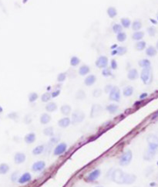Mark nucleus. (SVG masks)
I'll list each match as a JSON object with an SVG mask.
<instances>
[{
	"label": "nucleus",
	"mask_w": 158,
	"mask_h": 187,
	"mask_svg": "<svg viewBox=\"0 0 158 187\" xmlns=\"http://www.w3.org/2000/svg\"><path fill=\"white\" fill-rule=\"evenodd\" d=\"M29 101L30 103H33V102H35L36 100L39 97V95H38L37 93H36V92H31V93L29 94Z\"/></svg>",
	"instance_id": "40"
},
{
	"label": "nucleus",
	"mask_w": 158,
	"mask_h": 187,
	"mask_svg": "<svg viewBox=\"0 0 158 187\" xmlns=\"http://www.w3.org/2000/svg\"><path fill=\"white\" fill-rule=\"evenodd\" d=\"M157 165H158V162H157Z\"/></svg>",
	"instance_id": "63"
},
{
	"label": "nucleus",
	"mask_w": 158,
	"mask_h": 187,
	"mask_svg": "<svg viewBox=\"0 0 158 187\" xmlns=\"http://www.w3.org/2000/svg\"><path fill=\"white\" fill-rule=\"evenodd\" d=\"M19 176H20L19 175V172H14L12 174V176H11V180L13 182H18V179L20 177Z\"/></svg>",
	"instance_id": "44"
},
{
	"label": "nucleus",
	"mask_w": 158,
	"mask_h": 187,
	"mask_svg": "<svg viewBox=\"0 0 158 187\" xmlns=\"http://www.w3.org/2000/svg\"><path fill=\"white\" fill-rule=\"evenodd\" d=\"M96 81H97L96 76L93 74H90L85 78L84 84H85V85L87 86V87H90V86L93 85L94 84L96 83Z\"/></svg>",
	"instance_id": "15"
},
{
	"label": "nucleus",
	"mask_w": 158,
	"mask_h": 187,
	"mask_svg": "<svg viewBox=\"0 0 158 187\" xmlns=\"http://www.w3.org/2000/svg\"><path fill=\"white\" fill-rule=\"evenodd\" d=\"M46 168V162L44 161H37L32 164V170L35 172H42Z\"/></svg>",
	"instance_id": "11"
},
{
	"label": "nucleus",
	"mask_w": 158,
	"mask_h": 187,
	"mask_svg": "<svg viewBox=\"0 0 158 187\" xmlns=\"http://www.w3.org/2000/svg\"><path fill=\"white\" fill-rule=\"evenodd\" d=\"M45 148L46 146L44 145H38L36 147H35L32 151V155H41L42 153H43L45 152Z\"/></svg>",
	"instance_id": "19"
},
{
	"label": "nucleus",
	"mask_w": 158,
	"mask_h": 187,
	"mask_svg": "<svg viewBox=\"0 0 158 187\" xmlns=\"http://www.w3.org/2000/svg\"><path fill=\"white\" fill-rule=\"evenodd\" d=\"M157 32L156 28L153 27H150L147 28V33L150 35V36H154Z\"/></svg>",
	"instance_id": "46"
},
{
	"label": "nucleus",
	"mask_w": 158,
	"mask_h": 187,
	"mask_svg": "<svg viewBox=\"0 0 158 187\" xmlns=\"http://www.w3.org/2000/svg\"><path fill=\"white\" fill-rule=\"evenodd\" d=\"M103 111V108L100 104H93L91 111H90V118H95L97 117H99L102 114Z\"/></svg>",
	"instance_id": "10"
},
{
	"label": "nucleus",
	"mask_w": 158,
	"mask_h": 187,
	"mask_svg": "<svg viewBox=\"0 0 158 187\" xmlns=\"http://www.w3.org/2000/svg\"><path fill=\"white\" fill-rule=\"evenodd\" d=\"M85 118V114L81 110H75L72 114L71 118V124L72 125H77L83 122Z\"/></svg>",
	"instance_id": "4"
},
{
	"label": "nucleus",
	"mask_w": 158,
	"mask_h": 187,
	"mask_svg": "<svg viewBox=\"0 0 158 187\" xmlns=\"http://www.w3.org/2000/svg\"><path fill=\"white\" fill-rule=\"evenodd\" d=\"M134 93V88L132 86H126L123 90V94L124 97H130Z\"/></svg>",
	"instance_id": "27"
},
{
	"label": "nucleus",
	"mask_w": 158,
	"mask_h": 187,
	"mask_svg": "<svg viewBox=\"0 0 158 187\" xmlns=\"http://www.w3.org/2000/svg\"><path fill=\"white\" fill-rule=\"evenodd\" d=\"M111 55H112V56L117 55V49H116V50H113L111 51Z\"/></svg>",
	"instance_id": "56"
},
{
	"label": "nucleus",
	"mask_w": 158,
	"mask_h": 187,
	"mask_svg": "<svg viewBox=\"0 0 158 187\" xmlns=\"http://www.w3.org/2000/svg\"><path fill=\"white\" fill-rule=\"evenodd\" d=\"M133 159V153L131 150H126L125 153L122 154L119 158V165L120 166H128Z\"/></svg>",
	"instance_id": "2"
},
{
	"label": "nucleus",
	"mask_w": 158,
	"mask_h": 187,
	"mask_svg": "<svg viewBox=\"0 0 158 187\" xmlns=\"http://www.w3.org/2000/svg\"><path fill=\"white\" fill-rule=\"evenodd\" d=\"M3 111V108L2 106H0V113H2Z\"/></svg>",
	"instance_id": "58"
},
{
	"label": "nucleus",
	"mask_w": 158,
	"mask_h": 187,
	"mask_svg": "<svg viewBox=\"0 0 158 187\" xmlns=\"http://www.w3.org/2000/svg\"><path fill=\"white\" fill-rule=\"evenodd\" d=\"M138 64H139L140 67H142L143 69L144 68H149L151 66V62L148 59H142L139 60Z\"/></svg>",
	"instance_id": "30"
},
{
	"label": "nucleus",
	"mask_w": 158,
	"mask_h": 187,
	"mask_svg": "<svg viewBox=\"0 0 158 187\" xmlns=\"http://www.w3.org/2000/svg\"><path fill=\"white\" fill-rule=\"evenodd\" d=\"M147 96H148V93H141V94H140V100H144L145 98H147Z\"/></svg>",
	"instance_id": "53"
},
{
	"label": "nucleus",
	"mask_w": 158,
	"mask_h": 187,
	"mask_svg": "<svg viewBox=\"0 0 158 187\" xmlns=\"http://www.w3.org/2000/svg\"><path fill=\"white\" fill-rule=\"evenodd\" d=\"M9 171V166L6 163H2L0 164V174L1 175H5L8 173Z\"/></svg>",
	"instance_id": "33"
},
{
	"label": "nucleus",
	"mask_w": 158,
	"mask_h": 187,
	"mask_svg": "<svg viewBox=\"0 0 158 187\" xmlns=\"http://www.w3.org/2000/svg\"><path fill=\"white\" fill-rule=\"evenodd\" d=\"M117 40L119 41V42H124L125 40H126V34L124 32H119L117 34Z\"/></svg>",
	"instance_id": "39"
},
{
	"label": "nucleus",
	"mask_w": 158,
	"mask_h": 187,
	"mask_svg": "<svg viewBox=\"0 0 158 187\" xmlns=\"http://www.w3.org/2000/svg\"><path fill=\"white\" fill-rule=\"evenodd\" d=\"M100 175H101L100 169L96 168V169H94V170H93L92 172H90L86 176L85 180H86V182H94V181H96V180L99 179Z\"/></svg>",
	"instance_id": "7"
},
{
	"label": "nucleus",
	"mask_w": 158,
	"mask_h": 187,
	"mask_svg": "<svg viewBox=\"0 0 158 187\" xmlns=\"http://www.w3.org/2000/svg\"><path fill=\"white\" fill-rule=\"evenodd\" d=\"M36 139V135L35 133L33 132H30L26 135V136L24 137V141L26 144H32L33 142H35Z\"/></svg>",
	"instance_id": "17"
},
{
	"label": "nucleus",
	"mask_w": 158,
	"mask_h": 187,
	"mask_svg": "<svg viewBox=\"0 0 158 187\" xmlns=\"http://www.w3.org/2000/svg\"><path fill=\"white\" fill-rule=\"evenodd\" d=\"M52 98L51 97V93H49V92H46V93H44L41 96V101L44 103H46V102H49L50 101V99Z\"/></svg>",
	"instance_id": "37"
},
{
	"label": "nucleus",
	"mask_w": 158,
	"mask_h": 187,
	"mask_svg": "<svg viewBox=\"0 0 158 187\" xmlns=\"http://www.w3.org/2000/svg\"><path fill=\"white\" fill-rule=\"evenodd\" d=\"M86 93L83 90H79L76 93V98L77 99V100H84V99L86 98Z\"/></svg>",
	"instance_id": "38"
},
{
	"label": "nucleus",
	"mask_w": 158,
	"mask_h": 187,
	"mask_svg": "<svg viewBox=\"0 0 158 187\" xmlns=\"http://www.w3.org/2000/svg\"><path fill=\"white\" fill-rule=\"evenodd\" d=\"M70 64L72 67H76V66H78L79 64H80V59L76 56H72V57L70 58Z\"/></svg>",
	"instance_id": "35"
},
{
	"label": "nucleus",
	"mask_w": 158,
	"mask_h": 187,
	"mask_svg": "<svg viewBox=\"0 0 158 187\" xmlns=\"http://www.w3.org/2000/svg\"><path fill=\"white\" fill-rule=\"evenodd\" d=\"M112 30L113 32L116 33V34H117L119 32H123V27H122V26H121L120 24H119V23H115V24L113 25Z\"/></svg>",
	"instance_id": "36"
},
{
	"label": "nucleus",
	"mask_w": 158,
	"mask_h": 187,
	"mask_svg": "<svg viewBox=\"0 0 158 187\" xmlns=\"http://www.w3.org/2000/svg\"><path fill=\"white\" fill-rule=\"evenodd\" d=\"M106 110H107V111L110 113V114L113 115V114H116V113L118 111L119 106L116 104H108L107 107H106Z\"/></svg>",
	"instance_id": "20"
},
{
	"label": "nucleus",
	"mask_w": 158,
	"mask_h": 187,
	"mask_svg": "<svg viewBox=\"0 0 158 187\" xmlns=\"http://www.w3.org/2000/svg\"><path fill=\"white\" fill-rule=\"evenodd\" d=\"M110 179L117 184L130 185L137 180V176L134 174L126 173L120 168L113 169L110 172Z\"/></svg>",
	"instance_id": "1"
},
{
	"label": "nucleus",
	"mask_w": 158,
	"mask_h": 187,
	"mask_svg": "<svg viewBox=\"0 0 158 187\" xmlns=\"http://www.w3.org/2000/svg\"><path fill=\"white\" fill-rule=\"evenodd\" d=\"M8 118H11V119H13V120L16 121L17 119H18V118H19V115H18L17 113L12 112V113H9V114Z\"/></svg>",
	"instance_id": "49"
},
{
	"label": "nucleus",
	"mask_w": 158,
	"mask_h": 187,
	"mask_svg": "<svg viewBox=\"0 0 158 187\" xmlns=\"http://www.w3.org/2000/svg\"><path fill=\"white\" fill-rule=\"evenodd\" d=\"M121 93L120 88L117 86H113V88L109 93V99L112 101L119 102L120 101Z\"/></svg>",
	"instance_id": "6"
},
{
	"label": "nucleus",
	"mask_w": 158,
	"mask_h": 187,
	"mask_svg": "<svg viewBox=\"0 0 158 187\" xmlns=\"http://www.w3.org/2000/svg\"><path fill=\"white\" fill-rule=\"evenodd\" d=\"M150 21L151 22V23H153V24H157V21H156L155 19H150Z\"/></svg>",
	"instance_id": "57"
},
{
	"label": "nucleus",
	"mask_w": 158,
	"mask_h": 187,
	"mask_svg": "<svg viewBox=\"0 0 158 187\" xmlns=\"http://www.w3.org/2000/svg\"><path fill=\"white\" fill-rule=\"evenodd\" d=\"M117 47H118L117 44L114 43V44H113V45L110 46V49H111V50H116V49L117 48Z\"/></svg>",
	"instance_id": "55"
},
{
	"label": "nucleus",
	"mask_w": 158,
	"mask_h": 187,
	"mask_svg": "<svg viewBox=\"0 0 158 187\" xmlns=\"http://www.w3.org/2000/svg\"><path fill=\"white\" fill-rule=\"evenodd\" d=\"M32 179V176L30 172H25L22 175L20 176V177L18 179V182L19 184H25L31 181Z\"/></svg>",
	"instance_id": "12"
},
{
	"label": "nucleus",
	"mask_w": 158,
	"mask_h": 187,
	"mask_svg": "<svg viewBox=\"0 0 158 187\" xmlns=\"http://www.w3.org/2000/svg\"><path fill=\"white\" fill-rule=\"evenodd\" d=\"M156 153L155 152H153V151H150L149 149H147L145 151L144 154V158L145 160L147 161H150L152 160L155 155Z\"/></svg>",
	"instance_id": "26"
},
{
	"label": "nucleus",
	"mask_w": 158,
	"mask_h": 187,
	"mask_svg": "<svg viewBox=\"0 0 158 187\" xmlns=\"http://www.w3.org/2000/svg\"><path fill=\"white\" fill-rule=\"evenodd\" d=\"M107 13L110 18H111V19H113V18L116 17L117 15V9L114 8V7L110 6V7H109V8L107 9Z\"/></svg>",
	"instance_id": "29"
},
{
	"label": "nucleus",
	"mask_w": 158,
	"mask_h": 187,
	"mask_svg": "<svg viewBox=\"0 0 158 187\" xmlns=\"http://www.w3.org/2000/svg\"><path fill=\"white\" fill-rule=\"evenodd\" d=\"M59 141V137L56 136H52L50 138V140H49V144L54 145V144H57Z\"/></svg>",
	"instance_id": "48"
},
{
	"label": "nucleus",
	"mask_w": 158,
	"mask_h": 187,
	"mask_svg": "<svg viewBox=\"0 0 158 187\" xmlns=\"http://www.w3.org/2000/svg\"><path fill=\"white\" fill-rule=\"evenodd\" d=\"M26 159V156L24 153H16L14 155V162L16 164H22L23 163Z\"/></svg>",
	"instance_id": "13"
},
{
	"label": "nucleus",
	"mask_w": 158,
	"mask_h": 187,
	"mask_svg": "<svg viewBox=\"0 0 158 187\" xmlns=\"http://www.w3.org/2000/svg\"><path fill=\"white\" fill-rule=\"evenodd\" d=\"M138 78H139V73H138L137 69L132 68V69L129 70L128 74H127V78L129 80H137Z\"/></svg>",
	"instance_id": "16"
},
{
	"label": "nucleus",
	"mask_w": 158,
	"mask_h": 187,
	"mask_svg": "<svg viewBox=\"0 0 158 187\" xmlns=\"http://www.w3.org/2000/svg\"><path fill=\"white\" fill-rule=\"evenodd\" d=\"M27 1H28V0H23V1H22V3H26Z\"/></svg>",
	"instance_id": "60"
},
{
	"label": "nucleus",
	"mask_w": 158,
	"mask_h": 187,
	"mask_svg": "<svg viewBox=\"0 0 158 187\" xmlns=\"http://www.w3.org/2000/svg\"><path fill=\"white\" fill-rule=\"evenodd\" d=\"M131 23L130 19L128 18H122L120 19V25L123 28H125V29H128L131 27Z\"/></svg>",
	"instance_id": "31"
},
{
	"label": "nucleus",
	"mask_w": 158,
	"mask_h": 187,
	"mask_svg": "<svg viewBox=\"0 0 158 187\" xmlns=\"http://www.w3.org/2000/svg\"><path fill=\"white\" fill-rule=\"evenodd\" d=\"M112 88H113V85H111V84H107V85H106L104 88L105 93H109Z\"/></svg>",
	"instance_id": "52"
},
{
	"label": "nucleus",
	"mask_w": 158,
	"mask_h": 187,
	"mask_svg": "<svg viewBox=\"0 0 158 187\" xmlns=\"http://www.w3.org/2000/svg\"><path fill=\"white\" fill-rule=\"evenodd\" d=\"M152 70L151 68H144L140 73V79L144 84H149L152 81Z\"/></svg>",
	"instance_id": "3"
},
{
	"label": "nucleus",
	"mask_w": 158,
	"mask_h": 187,
	"mask_svg": "<svg viewBox=\"0 0 158 187\" xmlns=\"http://www.w3.org/2000/svg\"><path fill=\"white\" fill-rule=\"evenodd\" d=\"M147 47V43L144 40H140L137 41V43L135 44V48L138 51H142L145 50Z\"/></svg>",
	"instance_id": "28"
},
{
	"label": "nucleus",
	"mask_w": 158,
	"mask_h": 187,
	"mask_svg": "<svg viewBox=\"0 0 158 187\" xmlns=\"http://www.w3.org/2000/svg\"><path fill=\"white\" fill-rule=\"evenodd\" d=\"M117 55L119 56H123L124 54H126L127 52V49L125 46H118L117 48Z\"/></svg>",
	"instance_id": "41"
},
{
	"label": "nucleus",
	"mask_w": 158,
	"mask_h": 187,
	"mask_svg": "<svg viewBox=\"0 0 158 187\" xmlns=\"http://www.w3.org/2000/svg\"><path fill=\"white\" fill-rule=\"evenodd\" d=\"M157 119H158V111L153 113L151 116V120H157Z\"/></svg>",
	"instance_id": "54"
},
{
	"label": "nucleus",
	"mask_w": 158,
	"mask_h": 187,
	"mask_svg": "<svg viewBox=\"0 0 158 187\" xmlns=\"http://www.w3.org/2000/svg\"><path fill=\"white\" fill-rule=\"evenodd\" d=\"M60 92H61V90H60V89H56V90H54V91L51 93L52 98L57 97L60 94Z\"/></svg>",
	"instance_id": "50"
},
{
	"label": "nucleus",
	"mask_w": 158,
	"mask_h": 187,
	"mask_svg": "<svg viewBox=\"0 0 158 187\" xmlns=\"http://www.w3.org/2000/svg\"><path fill=\"white\" fill-rule=\"evenodd\" d=\"M102 75L103 76V77H105V78H108V77H111V76H113L111 69H110V68H107V67H106V68H104V69H103Z\"/></svg>",
	"instance_id": "42"
},
{
	"label": "nucleus",
	"mask_w": 158,
	"mask_h": 187,
	"mask_svg": "<svg viewBox=\"0 0 158 187\" xmlns=\"http://www.w3.org/2000/svg\"><path fill=\"white\" fill-rule=\"evenodd\" d=\"M96 187H103V186H96Z\"/></svg>",
	"instance_id": "62"
},
{
	"label": "nucleus",
	"mask_w": 158,
	"mask_h": 187,
	"mask_svg": "<svg viewBox=\"0 0 158 187\" xmlns=\"http://www.w3.org/2000/svg\"><path fill=\"white\" fill-rule=\"evenodd\" d=\"M156 49H157V50H158V40L157 43H156Z\"/></svg>",
	"instance_id": "59"
},
{
	"label": "nucleus",
	"mask_w": 158,
	"mask_h": 187,
	"mask_svg": "<svg viewBox=\"0 0 158 187\" xmlns=\"http://www.w3.org/2000/svg\"><path fill=\"white\" fill-rule=\"evenodd\" d=\"M60 111H61L63 115H65V116H67V115H69L71 113L72 108H71L70 105H69V104H63L60 107Z\"/></svg>",
	"instance_id": "24"
},
{
	"label": "nucleus",
	"mask_w": 158,
	"mask_h": 187,
	"mask_svg": "<svg viewBox=\"0 0 158 187\" xmlns=\"http://www.w3.org/2000/svg\"><path fill=\"white\" fill-rule=\"evenodd\" d=\"M66 79V73H60L57 76V81L59 83H63Z\"/></svg>",
	"instance_id": "43"
},
{
	"label": "nucleus",
	"mask_w": 158,
	"mask_h": 187,
	"mask_svg": "<svg viewBox=\"0 0 158 187\" xmlns=\"http://www.w3.org/2000/svg\"><path fill=\"white\" fill-rule=\"evenodd\" d=\"M146 54L147 56L153 57V56H155L157 54V50L156 47H154L153 46H150L146 49Z\"/></svg>",
	"instance_id": "22"
},
{
	"label": "nucleus",
	"mask_w": 158,
	"mask_h": 187,
	"mask_svg": "<svg viewBox=\"0 0 158 187\" xmlns=\"http://www.w3.org/2000/svg\"><path fill=\"white\" fill-rule=\"evenodd\" d=\"M131 27L132 30H134V32L135 31H139L142 28V23L140 20H135L131 23Z\"/></svg>",
	"instance_id": "32"
},
{
	"label": "nucleus",
	"mask_w": 158,
	"mask_h": 187,
	"mask_svg": "<svg viewBox=\"0 0 158 187\" xmlns=\"http://www.w3.org/2000/svg\"><path fill=\"white\" fill-rule=\"evenodd\" d=\"M109 64V60L108 57L104 55H101L99 56L97 59L96 62H95V65L96 67L99 68V69H104L106 67H107Z\"/></svg>",
	"instance_id": "8"
},
{
	"label": "nucleus",
	"mask_w": 158,
	"mask_h": 187,
	"mask_svg": "<svg viewBox=\"0 0 158 187\" xmlns=\"http://www.w3.org/2000/svg\"><path fill=\"white\" fill-rule=\"evenodd\" d=\"M118 67V64L117 60L114 59L111 60L110 61V69L111 70H117Z\"/></svg>",
	"instance_id": "47"
},
{
	"label": "nucleus",
	"mask_w": 158,
	"mask_h": 187,
	"mask_svg": "<svg viewBox=\"0 0 158 187\" xmlns=\"http://www.w3.org/2000/svg\"><path fill=\"white\" fill-rule=\"evenodd\" d=\"M144 37V32L143 31H135L132 35V39L136 41H140V40H142L143 38Z\"/></svg>",
	"instance_id": "25"
},
{
	"label": "nucleus",
	"mask_w": 158,
	"mask_h": 187,
	"mask_svg": "<svg viewBox=\"0 0 158 187\" xmlns=\"http://www.w3.org/2000/svg\"><path fill=\"white\" fill-rule=\"evenodd\" d=\"M66 143H65V142H60V143H58L57 145L55 147L53 153V155H55V156H60V155H63V153H66Z\"/></svg>",
	"instance_id": "9"
},
{
	"label": "nucleus",
	"mask_w": 158,
	"mask_h": 187,
	"mask_svg": "<svg viewBox=\"0 0 158 187\" xmlns=\"http://www.w3.org/2000/svg\"><path fill=\"white\" fill-rule=\"evenodd\" d=\"M90 72V68L88 65H82L80 68H79V74L80 76H86V75L89 74Z\"/></svg>",
	"instance_id": "21"
},
{
	"label": "nucleus",
	"mask_w": 158,
	"mask_h": 187,
	"mask_svg": "<svg viewBox=\"0 0 158 187\" xmlns=\"http://www.w3.org/2000/svg\"><path fill=\"white\" fill-rule=\"evenodd\" d=\"M71 124V119L68 117H65L58 121V125L62 128H66L69 127Z\"/></svg>",
	"instance_id": "14"
},
{
	"label": "nucleus",
	"mask_w": 158,
	"mask_h": 187,
	"mask_svg": "<svg viewBox=\"0 0 158 187\" xmlns=\"http://www.w3.org/2000/svg\"><path fill=\"white\" fill-rule=\"evenodd\" d=\"M102 93H103V91L101 89L97 88L95 89L93 91V96L94 97H99L102 95Z\"/></svg>",
	"instance_id": "45"
},
{
	"label": "nucleus",
	"mask_w": 158,
	"mask_h": 187,
	"mask_svg": "<svg viewBox=\"0 0 158 187\" xmlns=\"http://www.w3.org/2000/svg\"><path fill=\"white\" fill-rule=\"evenodd\" d=\"M43 135L48 137H52L54 135V130L53 127H47V128H44L43 129Z\"/></svg>",
	"instance_id": "34"
},
{
	"label": "nucleus",
	"mask_w": 158,
	"mask_h": 187,
	"mask_svg": "<svg viewBox=\"0 0 158 187\" xmlns=\"http://www.w3.org/2000/svg\"><path fill=\"white\" fill-rule=\"evenodd\" d=\"M147 141L148 143V149H147L153 151V152H157L158 149V137L155 135H149L147 138Z\"/></svg>",
	"instance_id": "5"
},
{
	"label": "nucleus",
	"mask_w": 158,
	"mask_h": 187,
	"mask_svg": "<svg viewBox=\"0 0 158 187\" xmlns=\"http://www.w3.org/2000/svg\"><path fill=\"white\" fill-rule=\"evenodd\" d=\"M157 22H158V13L157 14Z\"/></svg>",
	"instance_id": "61"
},
{
	"label": "nucleus",
	"mask_w": 158,
	"mask_h": 187,
	"mask_svg": "<svg viewBox=\"0 0 158 187\" xmlns=\"http://www.w3.org/2000/svg\"><path fill=\"white\" fill-rule=\"evenodd\" d=\"M32 118L31 115H26L25 116L24 122L26 124H27V125H28V124H30L32 122Z\"/></svg>",
	"instance_id": "51"
},
{
	"label": "nucleus",
	"mask_w": 158,
	"mask_h": 187,
	"mask_svg": "<svg viewBox=\"0 0 158 187\" xmlns=\"http://www.w3.org/2000/svg\"><path fill=\"white\" fill-rule=\"evenodd\" d=\"M51 121V116L49 114H47V113H43L42 114L40 118V121L42 125H46L50 122Z\"/></svg>",
	"instance_id": "18"
},
{
	"label": "nucleus",
	"mask_w": 158,
	"mask_h": 187,
	"mask_svg": "<svg viewBox=\"0 0 158 187\" xmlns=\"http://www.w3.org/2000/svg\"><path fill=\"white\" fill-rule=\"evenodd\" d=\"M57 108H58V106L55 102H48V104H46L45 107V109L48 112H54L57 110Z\"/></svg>",
	"instance_id": "23"
}]
</instances>
